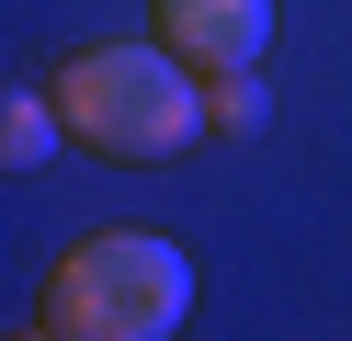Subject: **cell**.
Listing matches in <instances>:
<instances>
[{"instance_id":"cell-1","label":"cell","mask_w":352,"mask_h":341,"mask_svg":"<svg viewBox=\"0 0 352 341\" xmlns=\"http://www.w3.org/2000/svg\"><path fill=\"white\" fill-rule=\"evenodd\" d=\"M46 103L91 159H170L205 136V68H182L160 34L148 45H80L46 80Z\"/></svg>"},{"instance_id":"cell-2","label":"cell","mask_w":352,"mask_h":341,"mask_svg":"<svg viewBox=\"0 0 352 341\" xmlns=\"http://www.w3.org/2000/svg\"><path fill=\"white\" fill-rule=\"evenodd\" d=\"M193 318V262L160 227H91L80 250H57L34 330L46 341H170Z\"/></svg>"},{"instance_id":"cell-3","label":"cell","mask_w":352,"mask_h":341,"mask_svg":"<svg viewBox=\"0 0 352 341\" xmlns=\"http://www.w3.org/2000/svg\"><path fill=\"white\" fill-rule=\"evenodd\" d=\"M148 34H160L182 68H261L273 0H148Z\"/></svg>"},{"instance_id":"cell-4","label":"cell","mask_w":352,"mask_h":341,"mask_svg":"<svg viewBox=\"0 0 352 341\" xmlns=\"http://www.w3.org/2000/svg\"><path fill=\"white\" fill-rule=\"evenodd\" d=\"M57 148H69V125H57V103H46V91H0V182L46 171Z\"/></svg>"},{"instance_id":"cell-5","label":"cell","mask_w":352,"mask_h":341,"mask_svg":"<svg viewBox=\"0 0 352 341\" xmlns=\"http://www.w3.org/2000/svg\"><path fill=\"white\" fill-rule=\"evenodd\" d=\"M205 125L216 136H261L273 125V80L261 68H205Z\"/></svg>"}]
</instances>
